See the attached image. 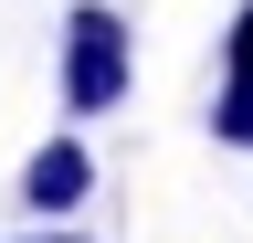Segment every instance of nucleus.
<instances>
[{
  "label": "nucleus",
  "instance_id": "obj_2",
  "mask_svg": "<svg viewBox=\"0 0 253 243\" xmlns=\"http://www.w3.org/2000/svg\"><path fill=\"white\" fill-rule=\"evenodd\" d=\"M84 191H95V159H84V138H63V127H53V138L21 159V201L53 222V211H74Z\"/></svg>",
  "mask_w": 253,
  "mask_h": 243
},
{
  "label": "nucleus",
  "instance_id": "obj_4",
  "mask_svg": "<svg viewBox=\"0 0 253 243\" xmlns=\"http://www.w3.org/2000/svg\"><path fill=\"white\" fill-rule=\"evenodd\" d=\"M221 85H253V11L221 21Z\"/></svg>",
  "mask_w": 253,
  "mask_h": 243
},
{
  "label": "nucleus",
  "instance_id": "obj_3",
  "mask_svg": "<svg viewBox=\"0 0 253 243\" xmlns=\"http://www.w3.org/2000/svg\"><path fill=\"white\" fill-rule=\"evenodd\" d=\"M211 127H221V148H253V85H221Z\"/></svg>",
  "mask_w": 253,
  "mask_h": 243
},
{
  "label": "nucleus",
  "instance_id": "obj_5",
  "mask_svg": "<svg viewBox=\"0 0 253 243\" xmlns=\"http://www.w3.org/2000/svg\"><path fill=\"white\" fill-rule=\"evenodd\" d=\"M32 243H84V233H53V222H42V233H32Z\"/></svg>",
  "mask_w": 253,
  "mask_h": 243
},
{
  "label": "nucleus",
  "instance_id": "obj_1",
  "mask_svg": "<svg viewBox=\"0 0 253 243\" xmlns=\"http://www.w3.org/2000/svg\"><path fill=\"white\" fill-rule=\"evenodd\" d=\"M53 43H63V106H74V116H106V106H126V85H137V43H126V11H106V0H74Z\"/></svg>",
  "mask_w": 253,
  "mask_h": 243
}]
</instances>
